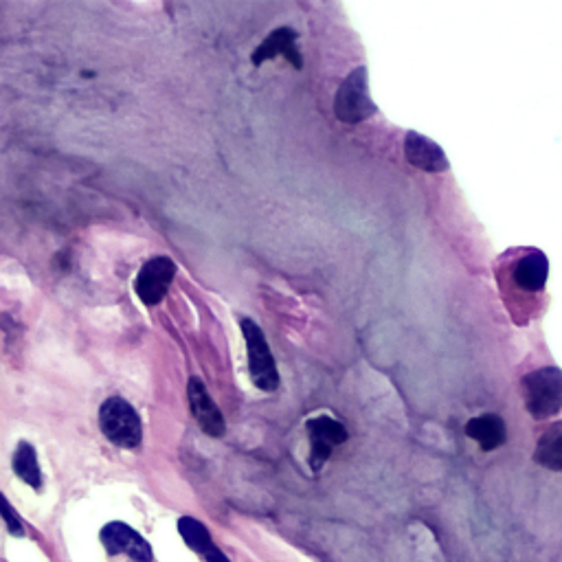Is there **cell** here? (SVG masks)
<instances>
[{"instance_id": "cell-1", "label": "cell", "mask_w": 562, "mask_h": 562, "mask_svg": "<svg viewBox=\"0 0 562 562\" xmlns=\"http://www.w3.org/2000/svg\"><path fill=\"white\" fill-rule=\"evenodd\" d=\"M525 407L536 420H549L562 409V369L541 367L521 380Z\"/></svg>"}, {"instance_id": "cell-2", "label": "cell", "mask_w": 562, "mask_h": 562, "mask_svg": "<svg viewBox=\"0 0 562 562\" xmlns=\"http://www.w3.org/2000/svg\"><path fill=\"white\" fill-rule=\"evenodd\" d=\"M240 328L246 341V354H249V374L251 380L255 382L257 389L262 391H277L279 387V372L275 356L268 347L266 336L262 332L260 325L251 319H242Z\"/></svg>"}, {"instance_id": "cell-3", "label": "cell", "mask_w": 562, "mask_h": 562, "mask_svg": "<svg viewBox=\"0 0 562 562\" xmlns=\"http://www.w3.org/2000/svg\"><path fill=\"white\" fill-rule=\"evenodd\" d=\"M99 424L108 440L121 448H137L143 440L141 418L123 398H110L101 404Z\"/></svg>"}, {"instance_id": "cell-4", "label": "cell", "mask_w": 562, "mask_h": 562, "mask_svg": "<svg viewBox=\"0 0 562 562\" xmlns=\"http://www.w3.org/2000/svg\"><path fill=\"white\" fill-rule=\"evenodd\" d=\"M334 112L339 121L356 126L365 119H369L376 112V106L372 97H369V84H367V69H354L350 75L345 77L341 84L339 93L334 99Z\"/></svg>"}, {"instance_id": "cell-5", "label": "cell", "mask_w": 562, "mask_h": 562, "mask_svg": "<svg viewBox=\"0 0 562 562\" xmlns=\"http://www.w3.org/2000/svg\"><path fill=\"white\" fill-rule=\"evenodd\" d=\"M308 440H310V466L312 470H321L328 462L336 446L347 442L345 426L330 418V415H321V418H312L306 424Z\"/></svg>"}, {"instance_id": "cell-6", "label": "cell", "mask_w": 562, "mask_h": 562, "mask_svg": "<svg viewBox=\"0 0 562 562\" xmlns=\"http://www.w3.org/2000/svg\"><path fill=\"white\" fill-rule=\"evenodd\" d=\"M174 277H176V264L170 260V257H154V260H150L141 268L134 290H137V297L145 303V306H156V303H161L165 299Z\"/></svg>"}, {"instance_id": "cell-7", "label": "cell", "mask_w": 562, "mask_h": 562, "mask_svg": "<svg viewBox=\"0 0 562 562\" xmlns=\"http://www.w3.org/2000/svg\"><path fill=\"white\" fill-rule=\"evenodd\" d=\"M101 541H104L108 554H126L137 562L152 560V549L148 541L141 538L126 523H108L104 530H101Z\"/></svg>"}, {"instance_id": "cell-8", "label": "cell", "mask_w": 562, "mask_h": 562, "mask_svg": "<svg viewBox=\"0 0 562 562\" xmlns=\"http://www.w3.org/2000/svg\"><path fill=\"white\" fill-rule=\"evenodd\" d=\"M187 396H189L191 413H194V418L200 424V429L211 437H222L224 431H227V424H224L222 413L216 407L213 398L209 396L207 387L202 385V380H198V378L189 380Z\"/></svg>"}, {"instance_id": "cell-9", "label": "cell", "mask_w": 562, "mask_h": 562, "mask_svg": "<svg viewBox=\"0 0 562 562\" xmlns=\"http://www.w3.org/2000/svg\"><path fill=\"white\" fill-rule=\"evenodd\" d=\"M297 40H299V33L295 29L279 27L273 33H268L266 40L255 49L251 62L255 66H262L264 62L275 60L281 55V58H286L295 69H301L303 58L297 49Z\"/></svg>"}, {"instance_id": "cell-10", "label": "cell", "mask_w": 562, "mask_h": 562, "mask_svg": "<svg viewBox=\"0 0 562 562\" xmlns=\"http://www.w3.org/2000/svg\"><path fill=\"white\" fill-rule=\"evenodd\" d=\"M549 277V260L543 251H523L510 268V279L523 292H541Z\"/></svg>"}, {"instance_id": "cell-11", "label": "cell", "mask_w": 562, "mask_h": 562, "mask_svg": "<svg viewBox=\"0 0 562 562\" xmlns=\"http://www.w3.org/2000/svg\"><path fill=\"white\" fill-rule=\"evenodd\" d=\"M404 154H407V161L415 167H420L424 172L440 174L448 170V159L444 150L435 141L422 137L418 132H407V139H404Z\"/></svg>"}, {"instance_id": "cell-12", "label": "cell", "mask_w": 562, "mask_h": 562, "mask_svg": "<svg viewBox=\"0 0 562 562\" xmlns=\"http://www.w3.org/2000/svg\"><path fill=\"white\" fill-rule=\"evenodd\" d=\"M178 532H181V536L185 538V543L207 562H229V558L224 556L216 545H213L207 527L200 521L191 519V516H185V519L178 521Z\"/></svg>"}, {"instance_id": "cell-13", "label": "cell", "mask_w": 562, "mask_h": 562, "mask_svg": "<svg viewBox=\"0 0 562 562\" xmlns=\"http://www.w3.org/2000/svg\"><path fill=\"white\" fill-rule=\"evenodd\" d=\"M466 435L472 437L483 451H494L505 442V424L499 415H479L466 424Z\"/></svg>"}, {"instance_id": "cell-14", "label": "cell", "mask_w": 562, "mask_h": 562, "mask_svg": "<svg viewBox=\"0 0 562 562\" xmlns=\"http://www.w3.org/2000/svg\"><path fill=\"white\" fill-rule=\"evenodd\" d=\"M534 462L562 472V422H556L541 435L534 451Z\"/></svg>"}, {"instance_id": "cell-15", "label": "cell", "mask_w": 562, "mask_h": 562, "mask_svg": "<svg viewBox=\"0 0 562 562\" xmlns=\"http://www.w3.org/2000/svg\"><path fill=\"white\" fill-rule=\"evenodd\" d=\"M14 470L22 481L29 483L31 488L42 486V472H40V466H38V455L27 442L18 444V448H16Z\"/></svg>"}, {"instance_id": "cell-16", "label": "cell", "mask_w": 562, "mask_h": 562, "mask_svg": "<svg viewBox=\"0 0 562 562\" xmlns=\"http://www.w3.org/2000/svg\"><path fill=\"white\" fill-rule=\"evenodd\" d=\"M0 516H3V519H5L11 534H14V536L25 534V530H22V523L18 519V514L14 512V508H11L9 501L3 497V494H0Z\"/></svg>"}]
</instances>
